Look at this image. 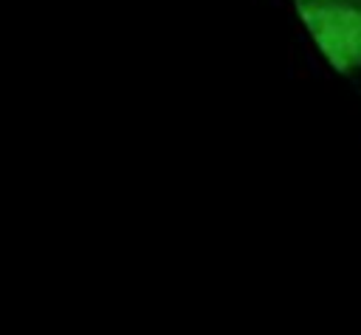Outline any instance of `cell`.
I'll return each mask as SVG.
<instances>
[{"label":"cell","mask_w":361,"mask_h":335,"mask_svg":"<svg viewBox=\"0 0 361 335\" xmlns=\"http://www.w3.org/2000/svg\"><path fill=\"white\" fill-rule=\"evenodd\" d=\"M296 11L336 70L361 68V6L353 0H296Z\"/></svg>","instance_id":"obj_1"}]
</instances>
